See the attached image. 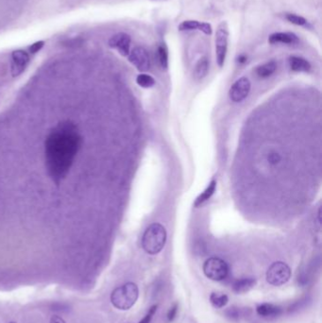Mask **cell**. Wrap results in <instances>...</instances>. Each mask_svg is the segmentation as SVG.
Returning <instances> with one entry per match:
<instances>
[{"instance_id": "cell-15", "label": "cell", "mask_w": 322, "mask_h": 323, "mask_svg": "<svg viewBox=\"0 0 322 323\" xmlns=\"http://www.w3.org/2000/svg\"><path fill=\"white\" fill-rule=\"evenodd\" d=\"M256 312L262 317H277L282 313V308L271 303H264L257 307Z\"/></svg>"}, {"instance_id": "cell-18", "label": "cell", "mask_w": 322, "mask_h": 323, "mask_svg": "<svg viewBox=\"0 0 322 323\" xmlns=\"http://www.w3.org/2000/svg\"><path fill=\"white\" fill-rule=\"evenodd\" d=\"M209 70V60L206 57H202L198 60L195 70H194V76L198 80H202L204 77H206L207 73Z\"/></svg>"}, {"instance_id": "cell-25", "label": "cell", "mask_w": 322, "mask_h": 323, "mask_svg": "<svg viewBox=\"0 0 322 323\" xmlns=\"http://www.w3.org/2000/svg\"><path fill=\"white\" fill-rule=\"evenodd\" d=\"M44 45H45V42H44V41H39V42L34 43L33 45H31V46L29 47V51H30V53H32V54L37 53V52H39V51L43 48Z\"/></svg>"}, {"instance_id": "cell-10", "label": "cell", "mask_w": 322, "mask_h": 323, "mask_svg": "<svg viewBox=\"0 0 322 323\" xmlns=\"http://www.w3.org/2000/svg\"><path fill=\"white\" fill-rule=\"evenodd\" d=\"M132 38L125 32H119L111 37L109 40V46L116 49L122 56H129L131 48Z\"/></svg>"}, {"instance_id": "cell-4", "label": "cell", "mask_w": 322, "mask_h": 323, "mask_svg": "<svg viewBox=\"0 0 322 323\" xmlns=\"http://www.w3.org/2000/svg\"><path fill=\"white\" fill-rule=\"evenodd\" d=\"M203 272L211 280L220 282L226 279L229 274V266L222 259L212 257L206 260L203 264Z\"/></svg>"}, {"instance_id": "cell-29", "label": "cell", "mask_w": 322, "mask_h": 323, "mask_svg": "<svg viewBox=\"0 0 322 323\" xmlns=\"http://www.w3.org/2000/svg\"></svg>"}, {"instance_id": "cell-11", "label": "cell", "mask_w": 322, "mask_h": 323, "mask_svg": "<svg viewBox=\"0 0 322 323\" xmlns=\"http://www.w3.org/2000/svg\"><path fill=\"white\" fill-rule=\"evenodd\" d=\"M179 29L181 31L186 30H199L206 35H211L213 32L212 26L209 23L199 22L197 20H186L182 22L179 26Z\"/></svg>"}, {"instance_id": "cell-21", "label": "cell", "mask_w": 322, "mask_h": 323, "mask_svg": "<svg viewBox=\"0 0 322 323\" xmlns=\"http://www.w3.org/2000/svg\"><path fill=\"white\" fill-rule=\"evenodd\" d=\"M136 83L143 88H150L155 84L154 79L148 74H140L136 79Z\"/></svg>"}, {"instance_id": "cell-13", "label": "cell", "mask_w": 322, "mask_h": 323, "mask_svg": "<svg viewBox=\"0 0 322 323\" xmlns=\"http://www.w3.org/2000/svg\"><path fill=\"white\" fill-rule=\"evenodd\" d=\"M256 285V280L254 278H243L237 280L233 285V290L237 294H243L248 292Z\"/></svg>"}, {"instance_id": "cell-28", "label": "cell", "mask_w": 322, "mask_h": 323, "mask_svg": "<svg viewBox=\"0 0 322 323\" xmlns=\"http://www.w3.org/2000/svg\"><path fill=\"white\" fill-rule=\"evenodd\" d=\"M246 60H247V57H246V56H244V55H242V56H240V57L238 58V61H239V62H241V63L245 62Z\"/></svg>"}, {"instance_id": "cell-22", "label": "cell", "mask_w": 322, "mask_h": 323, "mask_svg": "<svg viewBox=\"0 0 322 323\" xmlns=\"http://www.w3.org/2000/svg\"><path fill=\"white\" fill-rule=\"evenodd\" d=\"M285 18L288 22H290L291 24L296 25V26H306L307 25V20L304 17L299 16L295 13H286Z\"/></svg>"}, {"instance_id": "cell-8", "label": "cell", "mask_w": 322, "mask_h": 323, "mask_svg": "<svg viewBox=\"0 0 322 323\" xmlns=\"http://www.w3.org/2000/svg\"><path fill=\"white\" fill-rule=\"evenodd\" d=\"M250 82L248 78L242 77L238 79L235 84L232 85L230 91H229V96L230 98L234 102H240L244 100L250 91Z\"/></svg>"}, {"instance_id": "cell-17", "label": "cell", "mask_w": 322, "mask_h": 323, "mask_svg": "<svg viewBox=\"0 0 322 323\" xmlns=\"http://www.w3.org/2000/svg\"><path fill=\"white\" fill-rule=\"evenodd\" d=\"M277 69V63L274 60L268 61L264 64H261L256 68V75L261 79L268 78L272 75Z\"/></svg>"}, {"instance_id": "cell-7", "label": "cell", "mask_w": 322, "mask_h": 323, "mask_svg": "<svg viewBox=\"0 0 322 323\" xmlns=\"http://www.w3.org/2000/svg\"><path fill=\"white\" fill-rule=\"evenodd\" d=\"M129 60L140 72L149 71L150 68V58L146 48L137 47L130 51Z\"/></svg>"}, {"instance_id": "cell-6", "label": "cell", "mask_w": 322, "mask_h": 323, "mask_svg": "<svg viewBox=\"0 0 322 323\" xmlns=\"http://www.w3.org/2000/svg\"><path fill=\"white\" fill-rule=\"evenodd\" d=\"M291 277L290 267L284 262L273 263L267 271V281L268 284L280 287L286 284Z\"/></svg>"}, {"instance_id": "cell-9", "label": "cell", "mask_w": 322, "mask_h": 323, "mask_svg": "<svg viewBox=\"0 0 322 323\" xmlns=\"http://www.w3.org/2000/svg\"><path fill=\"white\" fill-rule=\"evenodd\" d=\"M29 62V55L24 50H14L12 54V75L13 78L18 77L25 71Z\"/></svg>"}, {"instance_id": "cell-26", "label": "cell", "mask_w": 322, "mask_h": 323, "mask_svg": "<svg viewBox=\"0 0 322 323\" xmlns=\"http://www.w3.org/2000/svg\"><path fill=\"white\" fill-rule=\"evenodd\" d=\"M177 312H178V304L175 303L173 306L167 312V320H168V322H172L173 321L174 319L176 318Z\"/></svg>"}, {"instance_id": "cell-27", "label": "cell", "mask_w": 322, "mask_h": 323, "mask_svg": "<svg viewBox=\"0 0 322 323\" xmlns=\"http://www.w3.org/2000/svg\"><path fill=\"white\" fill-rule=\"evenodd\" d=\"M50 323H66L64 322V320L61 318L60 316H57V315H54L51 317L50 319Z\"/></svg>"}, {"instance_id": "cell-16", "label": "cell", "mask_w": 322, "mask_h": 323, "mask_svg": "<svg viewBox=\"0 0 322 323\" xmlns=\"http://www.w3.org/2000/svg\"><path fill=\"white\" fill-rule=\"evenodd\" d=\"M215 189H216V180L214 179L210 182V184L207 186V188L202 192L195 202V207H198L200 206L201 204H204L205 202H207L208 200H210L211 197L214 195V193L215 192Z\"/></svg>"}, {"instance_id": "cell-14", "label": "cell", "mask_w": 322, "mask_h": 323, "mask_svg": "<svg viewBox=\"0 0 322 323\" xmlns=\"http://www.w3.org/2000/svg\"><path fill=\"white\" fill-rule=\"evenodd\" d=\"M290 68L295 72H308L311 69L309 61L304 58L292 56L289 58Z\"/></svg>"}, {"instance_id": "cell-1", "label": "cell", "mask_w": 322, "mask_h": 323, "mask_svg": "<svg viewBox=\"0 0 322 323\" xmlns=\"http://www.w3.org/2000/svg\"><path fill=\"white\" fill-rule=\"evenodd\" d=\"M81 144L82 138L78 127L68 120L57 124L47 136L46 167L50 178L57 184L69 173Z\"/></svg>"}, {"instance_id": "cell-20", "label": "cell", "mask_w": 322, "mask_h": 323, "mask_svg": "<svg viewBox=\"0 0 322 323\" xmlns=\"http://www.w3.org/2000/svg\"><path fill=\"white\" fill-rule=\"evenodd\" d=\"M211 303L215 307V308H222L224 307L228 301L229 298L225 294H218V293H212L210 296Z\"/></svg>"}, {"instance_id": "cell-5", "label": "cell", "mask_w": 322, "mask_h": 323, "mask_svg": "<svg viewBox=\"0 0 322 323\" xmlns=\"http://www.w3.org/2000/svg\"><path fill=\"white\" fill-rule=\"evenodd\" d=\"M229 43V27L226 21L218 25L215 32V56L219 67H222L226 60Z\"/></svg>"}, {"instance_id": "cell-24", "label": "cell", "mask_w": 322, "mask_h": 323, "mask_svg": "<svg viewBox=\"0 0 322 323\" xmlns=\"http://www.w3.org/2000/svg\"><path fill=\"white\" fill-rule=\"evenodd\" d=\"M268 162H269L270 164H272V165H277V164L282 160V157H281V155H280L279 153H277L276 151H272V152H269V153H268Z\"/></svg>"}, {"instance_id": "cell-3", "label": "cell", "mask_w": 322, "mask_h": 323, "mask_svg": "<svg viewBox=\"0 0 322 323\" xmlns=\"http://www.w3.org/2000/svg\"><path fill=\"white\" fill-rule=\"evenodd\" d=\"M139 296V289L134 283H127L115 288L111 294L112 305L119 310H129L132 308Z\"/></svg>"}, {"instance_id": "cell-12", "label": "cell", "mask_w": 322, "mask_h": 323, "mask_svg": "<svg viewBox=\"0 0 322 323\" xmlns=\"http://www.w3.org/2000/svg\"><path fill=\"white\" fill-rule=\"evenodd\" d=\"M298 38L295 33L292 32H275L269 36L268 42L270 44H297L298 42Z\"/></svg>"}, {"instance_id": "cell-2", "label": "cell", "mask_w": 322, "mask_h": 323, "mask_svg": "<svg viewBox=\"0 0 322 323\" xmlns=\"http://www.w3.org/2000/svg\"><path fill=\"white\" fill-rule=\"evenodd\" d=\"M166 241V231L159 223L151 224L145 232L142 246L147 253L154 255L163 249Z\"/></svg>"}, {"instance_id": "cell-19", "label": "cell", "mask_w": 322, "mask_h": 323, "mask_svg": "<svg viewBox=\"0 0 322 323\" xmlns=\"http://www.w3.org/2000/svg\"><path fill=\"white\" fill-rule=\"evenodd\" d=\"M157 58L159 64L162 69H167L168 67V49L164 43L159 44L157 48Z\"/></svg>"}, {"instance_id": "cell-23", "label": "cell", "mask_w": 322, "mask_h": 323, "mask_svg": "<svg viewBox=\"0 0 322 323\" xmlns=\"http://www.w3.org/2000/svg\"><path fill=\"white\" fill-rule=\"evenodd\" d=\"M156 311H157V305H153V306H151L149 312H148V314L144 317V319H143L141 322H139V323H150V322H151V320H152V318H153V316H154V314H155V312Z\"/></svg>"}]
</instances>
